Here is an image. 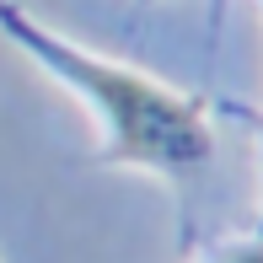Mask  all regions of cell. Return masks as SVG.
<instances>
[{
	"label": "cell",
	"mask_w": 263,
	"mask_h": 263,
	"mask_svg": "<svg viewBox=\"0 0 263 263\" xmlns=\"http://www.w3.org/2000/svg\"><path fill=\"white\" fill-rule=\"evenodd\" d=\"M16 27H22V22H16ZM22 32H27V27H22ZM27 38L43 49V59H54V65L70 70L86 91H97L107 124H113V156H124V161H151V166H183V161H199V156L210 151L204 118H199L183 97L151 86L145 76H129V70L86 65V59L54 49L43 32H27Z\"/></svg>",
	"instance_id": "1"
},
{
	"label": "cell",
	"mask_w": 263,
	"mask_h": 263,
	"mask_svg": "<svg viewBox=\"0 0 263 263\" xmlns=\"http://www.w3.org/2000/svg\"><path fill=\"white\" fill-rule=\"evenodd\" d=\"M226 263H263V247H242V253L226 258Z\"/></svg>",
	"instance_id": "2"
}]
</instances>
